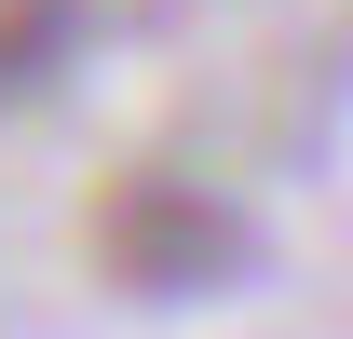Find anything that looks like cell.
Returning <instances> with one entry per match:
<instances>
[{
  "label": "cell",
  "mask_w": 353,
  "mask_h": 339,
  "mask_svg": "<svg viewBox=\"0 0 353 339\" xmlns=\"http://www.w3.org/2000/svg\"><path fill=\"white\" fill-rule=\"evenodd\" d=\"M95 271L136 285V298H218V285L259 271V231H245V204H218L204 176L123 163L95 190Z\"/></svg>",
  "instance_id": "1"
},
{
  "label": "cell",
  "mask_w": 353,
  "mask_h": 339,
  "mask_svg": "<svg viewBox=\"0 0 353 339\" xmlns=\"http://www.w3.org/2000/svg\"><path fill=\"white\" fill-rule=\"evenodd\" d=\"M68 41H82V0H0V95L68 68Z\"/></svg>",
  "instance_id": "2"
}]
</instances>
